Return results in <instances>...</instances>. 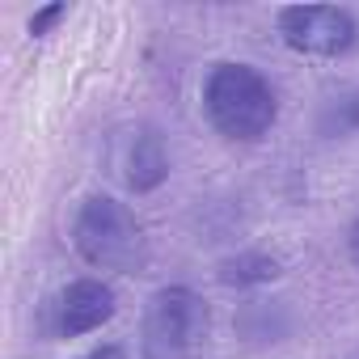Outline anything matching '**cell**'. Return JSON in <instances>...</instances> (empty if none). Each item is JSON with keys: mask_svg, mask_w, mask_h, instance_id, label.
<instances>
[{"mask_svg": "<svg viewBox=\"0 0 359 359\" xmlns=\"http://www.w3.org/2000/svg\"><path fill=\"white\" fill-rule=\"evenodd\" d=\"M203 106L220 135L245 140V144L262 140L279 114L271 81L250 64H216L203 85Z\"/></svg>", "mask_w": 359, "mask_h": 359, "instance_id": "obj_1", "label": "cell"}, {"mask_svg": "<svg viewBox=\"0 0 359 359\" xmlns=\"http://www.w3.org/2000/svg\"><path fill=\"white\" fill-rule=\"evenodd\" d=\"M72 241L89 266L123 271V275H135L144 266V233H140L135 216L110 195H89L81 203Z\"/></svg>", "mask_w": 359, "mask_h": 359, "instance_id": "obj_2", "label": "cell"}, {"mask_svg": "<svg viewBox=\"0 0 359 359\" xmlns=\"http://www.w3.org/2000/svg\"><path fill=\"white\" fill-rule=\"evenodd\" d=\"M208 338V304L191 287H161L144 309V359H191Z\"/></svg>", "mask_w": 359, "mask_h": 359, "instance_id": "obj_3", "label": "cell"}, {"mask_svg": "<svg viewBox=\"0 0 359 359\" xmlns=\"http://www.w3.org/2000/svg\"><path fill=\"white\" fill-rule=\"evenodd\" d=\"M279 34L292 51L338 60L359 43V22L334 5H292L279 13Z\"/></svg>", "mask_w": 359, "mask_h": 359, "instance_id": "obj_4", "label": "cell"}, {"mask_svg": "<svg viewBox=\"0 0 359 359\" xmlns=\"http://www.w3.org/2000/svg\"><path fill=\"white\" fill-rule=\"evenodd\" d=\"M110 317H114V292L102 279H76V283H68L51 300V309H47V325H51L55 338L89 334V330H97Z\"/></svg>", "mask_w": 359, "mask_h": 359, "instance_id": "obj_5", "label": "cell"}, {"mask_svg": "<svg viewBox=\"0 0 359 359\" xmlns=\"http://www.w3.org/2000/svg\"><path fill=\"white\" fill-rule=\"evenodd\" d=\"M169 177V156H165V144L152 127H140L131 148H127V187L135 195H148L156 191Z\"/></svg>", "mask_w": 359, "mask_h": 359, "instance_id": "obj_6", "label": "cell"}, {"mask_svg": "<svg viewBox=\"0 0 359 359\" xmlns=\"http://www.w3.org/2000/svg\"><path fill=\"white\" fill-rule=\"evenodd\" d=\"M279 275V262L271 254H237V258H224L220 262V283L229 287H254V283H271Z\"/></svg>", "mask_w": 359, "mask_h": 359, "instance_id": "obj_7", "label": "cell"}, {"mask_svg": "<svg viewBox=\"0 0 359 359\" xmlns=\"http://www.w3.org/2000/svg\"><path fill=\"white\" fill-rule=\"evenodd\" d=\"M317 131L321 135H355L359 131V89H351V93H342V97H334L325 110H321V118H317Z\"/></svg>", "mask_w": 359, "mask_h": 359, "instance_id": "obj_8", "label": "cell"}, {"mask_svg": "<svg viewBox=\"0 0 359 359\" xmlns=\"http://www.w3.org/2000/svg\"><path fill=\"white\" fill-rule=\"evenodd\" d=\"M64 13H68L64 5H51V9H43V13H34V18H30V34H47V30H51V26H55V22L64 18Z\"/></svg>", "mask_w": 359, "mask_h": 359, "instance_id": "obj_9", "label": "cell"}, {"mask_svg": "<svg viewBox=\"0 0 359 359\" xmlns=\"http://www.w3.org/2000/svg\"><path fill=\"white\" fill-rule=\"evenodd\" d=\"M85 359H127V351H123V346H97V351H89Z\"/></svg>", "mask_w": 359, "mask_h": 359, "instance_id": "obj_10", "label": "cell"}, {"mask_svg": "<svg viewBox=\"0 0 359 359\" xmlns=\"http://www.w3.org/2000/svg\"><path fill=\"white\" fill-rule=\"evenodd\" d=\"M346 250H351V262L359 266V220L351 224V233H346Z\"/></svg>", "mask_w": 359, "mask_h": 359, "instance_id": "obj_11", "label": "cell"}, {"mask_svg": "<svg viewBox=\"0 0 359 359\" xmlns=\"http://www.w3.org/2000/svg\"><path fill=\"white\" fill-rule=\"evenodd\" d=\"M351 359H359V351H355V355H351Z\"/></svg>", "mask_w": 359, "mask_h": 359, "instance_id": "obj_12", "label": "cell"}]
</instances>
